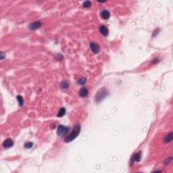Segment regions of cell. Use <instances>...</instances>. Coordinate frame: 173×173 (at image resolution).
Segmentation results:
<instances>
[{
    "instance_id": "6da1fadb",
    "label": "cell",
    "mask_w": 173,
    "mask_h": 173,
    "mask_svg": "<svg viewBox=\"0 0 173 173\" xmlns=\"http://www.w3.org/2000/svg\"><path fill=\"white\" fill-rule=\"evenodd\" d=\"M80 131H81V126L79 124L76 125L72 129V131L71 132V133L64 139V141L66 142V143H69V142L72 141L74 139L78 137L79 133H80Z\"/></svg>"
},
{
    "instance_id": "7a4b0ae2",
    "label": "cell",
    "mask_w": 173,
    "mask_h": 173,
    "mask_svg": "<svg viewBox=\"0 0 173 173\" xmlns=\"http://www.w3.org/2000/svg\"><path fill=\"white\" fill-rule=\"evenodd\" d=\"M108 94H109V92H108V91L105 88H102V89H100L99 90H98L97 93H96V95H95V101H96V102H101L102 99H104Z\"/></svg>"
},
{
    "instance_id": "3957f363",
    "label": "cell",
    "mask_w": 173,
    "mask_h": 173,
    "mask_svg": "<svg viewBox=\"0 0 173 173\" xmlns=\"http://www.w3.org/2000/svg\"><path fill=\"white\" fill-rule=\"evenodd\" d=\"M68 130H69V128L67 127H65V126H63V125H60V126L58 127V128L57 134H58V136L62 137V136L66 135V133H68Z\"/></svg>"
},
{
    "instance_id": "277c9868",
    "label": "cell",
    "mask_w": 173,
    "mask_h": 173,
    "mask_svg": "<svg viewBox=\"0 0 173 173\" xmlns=\"http://www.w3.org/2000/svg\"><path fill=\"white\" fill-rule=\"evenodd\" d=\"M90 48L91 49V51L95 54H97L99 52V50H100V47H99V45L97 44L96 43H94V42L90 43Z\"/></svg>"
},
{
    "instance_id": "5b68a950",
    "label": "cell",
    "mask_w": 173,
    "mask_h": 173,
    "mask_svg": "<svg viewBox=\"0 0 173 173\" xmlns=\"http://www.w3.org/2000/svg\"><path fill=\"white\" fill-rule=\"evenodd\" d=\"M40 26H41V23H40V21H35L34 23L30 24L29 26V29L31 30H35L38 29Z\"/></svg>"
},
{
    "instance_id": "8992f818",
    "label": "cell",
    "mask_w": 173,
    "mask_h": 173,
    "mask_svg": "<svg viewBox=\"0 0 173 173\" xmlns=\"http://www.w3.org/2000/svg\"><path fill=\"white\" fill-rule=\"evenodd\" d=\"M13 145H14L13 141L11 139H9V138L6 139L3 143V145L5 148H10V147H12Z\"/></svg>"
},
{
    "instance_id": "52a82bcc",
    "label": "cell",
    "mask_w": 173,
    "mask_h": 173,
    "mask_svg": "<svg viewBox=\"0 0 173 173\" xmlns=\"http://www.w3.org/2000/svg\"><path fill=\"white\" fill-rule=\"evenodd\" d=\"M141 158V152L139 151L132 157V162H139Z\"/></svg>"
},
{
    "instance_id": "ba28073f",
    "label": "cell",
    "mask_w": 173,
    "mask_h": 173,
    "mask_svg": "<svg viewBox=\"0 0 173 173\" xmlns=\"http://www.w3.org/2000/svg\"><path fill=\"white\" fill-rule=\"evenodd\" d=\"M99 31L101 33V34L104 36V37H107L108 35V29L105 26H101L99 28Z\"/></svg>"
},
{
    "instance_id": "9c48e42d",
    "label": "cell",
    "mask_w": 173,
    "mask_h": 173,
    "mask_svg": "<svg viewBox=\"0 0 173 173\" xmlns=\"http://www.w3.org/2000/svg\"><path fill=\"white\" fill-rule=\"evenodd\" d=\"M88 95V90L86 89L85 87H83L81 88L80 91H79V95L81 98H85Z\"/></svg>"
},
{
    "instance_id": "30bf717a",
    "label": "cell",
    "mask_w": 173,
    "mask_h": 173,
    "mask_svg": "<svg viewBox=\"0 0 173 173\" xmlns=\"http://www.w3.org/2000/svg\"><path fill=\"white\" fill-rule=\"evenodd\" d=\"M100 15L102 16V18L104 19H108L110 18V12L108 10H102L101 12V13H100Z\"/></svg>"
},
{
    "instance_id": "8fae6325",
    "label": "cell",
    "mask_w": 173,
    "mask_h": 173,
    "mask_svg": "<svg viewBox=\"0 0 173 173\" xmlns=\"http://www.w3.org/2000/svg\"><path fill=\"white\" fill-rule=\"evenodd\" d=\"M173 133H170L168 135H167L166 136V137L164 138V142L166 143H170V142L173 140Z\"/></svg>"
},
{
    "instance_id": "7c38bea8",
    "label": "cell",
    "mask_w": 173,
    "mask_h": 173,
    "mask_svg": "<svg viewBox=\"0 0 173 173\" xmlns=\"http://www.w3.org/2000/svg\"><path fill=\"white\" fill-rule=\"evenodd\" d=\"M66 114V109L64 108H62L60 111L58 112V117H62L64 116Z\"/></svg>"
},
{
    "instance_id": "4fadbf2b",
    "label": "cell",
    "mask_w": 173,
    "mask_h": 173,
    "mask_svg": "<svg viewBox=\"0 0 173 173\" xmlns=\"http://www.w3.org/2000/svg\"><path fill=\"white\" fill-rule=\"evenodd\" d=\"M16 99H17V100H18V102L19 105H20V107L23 106V104H24V99H23V97L20 96V95H18V96L16 97Z\"/></svg>"
},
{
    "instance_id": "5bb4252c",
    "label": "cell",
    "mask_w": 173,
    "mask_h": 173,
    "mask_svg": "<svg viewBox=\"0 0 173 173\" xmlns=\"http://www.w3.org/2000/svg\"><path fill=\"white\" fill-rule=\"evenodd\" d=\"M68 86H69V83L66 81H64L61 83V88L62 89H68Z\"/></svg>"
},
{
    "instance_id": "9a60e30c",
    "label": "cell",
    "mask_w": 173,
    "mask_h": 173,
    "mask_svg": "<svg viewBox=\"0 0 173 173\" xmlns=\"http://www.w3.org/2000/svg\"><path fill=\"white\" fill-rule=\"evenodd\" d=\"M83 6L84 8H90L91 6V2L90 1H86L83 3Z\"/></svg>"
},
{
    "instance_id": "2e32d148",
    "label": "cell",
    "mask_w": 173,
    "mask_h": 173,
    "mask_svg": "<svg viewBox=\"0 0 173 173\" xmlns=\"http://www.w3.org/2000/svg\"><path fill=\"white\" fill-rule=\"evenodd\" d=\"M33 143H31V142H27V143L24 144V147L27 148V149H30V148L33 147Z\"/></svg>"
},
{
    "instance_id": "e0dca14e",
    "label": "cell",
    "mask_w": 173,
    "mask_h": 173,
    "mask_svg": "<svg viewBox=\"0 0 173 173\" xmlns=\"http://www.w3.org/2000/svg\"><path fill=\"white\" fill-rule=\"evenodd\" d=\"M85 83H86V79L85 78H82V79H79L78 81V83L79 85H84Z\"/></svg>"
},
{
    "instance_id": "ac0fdd59",
    "label": "cell",
    "mask_w": 173,
    "mask_h": 173,
    "mask_svg": "<svg viewBox=\"0 0 173 173\" xmlns=\"http://www.w3.org/2000/svg\"><path fill=\"white\" fill-rule=\"evenodd\" d=\"M171 160H172V157H170V158H168V159L167 158V159H166V160L165 161V164H169L170 162H171Z\"/></svg>"
}]
</instances>
